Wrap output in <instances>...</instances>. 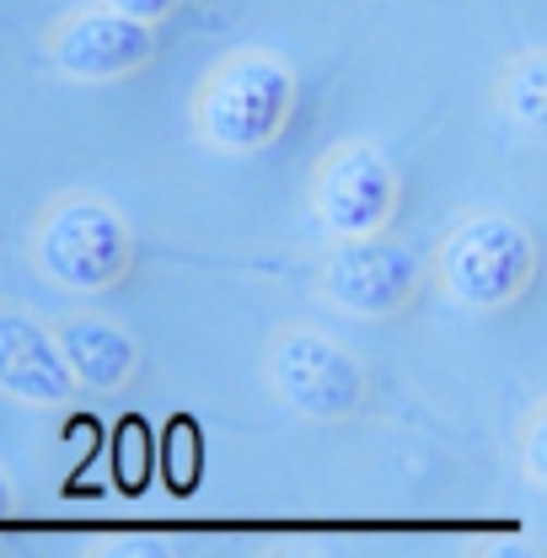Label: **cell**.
Here are the masks:
<instances>
[{
    "mask_svg": "<svg viewBox=\"0 0 547 558\" xmlns=\"http://www.w3.org/2000/svg\"><path fill=\"white\" fill-rule=\"evenodd\" d=\"M295 119V70L274 49H231L194 86V140L215 156H253Z\"/></svg>",
    "mask_w": 547,
    "mask_h": 558,
    "instance_id": "obj_1",
    "label": "cell"
},
{
    "mask_svg": "<svg viewBox=\"0 0 547 558\" xmlns=\"http://www.w3.org/2000/svg\"><path fill=\"white\" fill-rule=\"evenodd\" d=\"M38 275L75 295H108L135 269V226L102 194H54L33 220Z\"/></svg>",
    "mask_w": 547,
    "mask_h": 558,
    "instance_id": "obj_2",
    "label": "cell"
},
{
    "mask_svg": "<svg viewBox=\"0 0 547 558\" xmlns=\"http://www.w3.org/2000/svg\"><path fill=\"white\" fill-rule=\"evenodd\" d=\"M537 279V242L521 220L499 209H467L435 242L429 284L462 312H505Z\"/></svg>",
    "mask_w": 547,
    "mask_h": 558,
    "instance_id": "obj_3",
    "label": "cell"
},
{
    "mask_svg": "<svg viewBox=\"0 0 547 558\" xmlns=\"http://www.w3.org/2000/svg\"><path fill=\"white\" fill-rule=\"evenodd\" d=\"M264 376L290 414L317 424H349L370 403V371L360 365V354L306 323H284L269 339Z\"/></svg>",
    "mask_w": 547,
    "mask_h": 558,
    "instance_id": "obj_4",
    "label": "cell"
},
{
    "mask_svg": "<svg viewBox=\"0 0 547 558\" xmlns=\"http://www.w3.org/2000/svg\"><path fill=\"white\" fill-rule=\"evenodd\" d=\"M429 284V264L413 253L409 242L376 231V236H343L333 242V253L323 258L317 275V295L365 323H398L418 306Z\"/></svg>",
    "mask_w": 547,
    "mask_h": 558,
    "instance_id": "obj_5",
    "label": "cell"
},
{
    "mask_svg": "<svg viewBox=\"0 0 547 558\" xmlns=\"http://www.w3.org/2000/svg\"><path fill=\"white\" fill-rule=\"evenodd\" d=\"M306 205L317 215V226L343 242V236H376L392 231L398 205H403V178L387 161L381 145L370 140H339L317 156L312 178H306Z\"/></svg>",
    "mask_w": 547,
    "mask_h": 558,
    "instance_id": "obj_6",
    "label": "cell"
},
{
    "mask_svg": "<svg viewBox=\"0 0 547 558\" xmlns=\"http://www.w3.org/2000/svg\"><path fill=\"white\" fill-rule=\"evenodd\" d=\"M38 44H44L49 65L60 75L86 81V86L130 81L156 60V27H145V22L113 11V5H81V11L54 16Z\"/></svg>",
    "mask_w": 547,
    "mask_h": 558,
    "instance_id": "obj_7",
    "label": "cell"
},
{
    "mask_svg": "<svg viewBox=\"0 0 547 558\" xmlns=\"http://www.w3.org/2000/svg\"><path fill=\"white\" fill-rule=\"evenodd\" d=\"M0 392L22 409H65L75 398L49 323H38L22 306H0Z\"/></svg>",
    "mask_w": 547,
    "mask_h": 558,
    "instance_id": "obj_8",
    "label": "cell"
},
{
    "mask_svg": "<svg viewBox=\"0 0 547 558\" xmlns=\"http://www.w3.org/2000/svg\"><path fill=\"white\" fill-rule=\"evenodd\" d=\"M54 344L65 354V371L75 381V392H124L139 376V344L130 339V328H119L102 312H70L60 323H49Z\"/></svg>",
    "mask_w": 547,
    "mask_h": 558,
    "instance_id": "obj_9",
    "label": "cell"
},
{
    "mask_svg": "<svg viewBox=\"0 0 547 558\" xmlns=\"http://www.w3.org/2000/svg\"><path fill=\"white\" fill-rule=\"evenodd\" d=\"M494 102H499V113L526 140L547 135V54L543 49H526V54H515L505 65L499 86H494Z\"/></svg>",
    "mask_w": 547,
    "mask_h": 558,
    "instance_id": "obj_10",
    "label": "cell"
},
{
    "mask_svg": "<svg viewBox=\"0 0 547 558\" xmlns=\"http://www.w3.org/2000/svg\"><path fill=\"white\" fill-rule=\"evenodd\" d=\"M521 468H526V478L537 488L547 484V403H537L532 414L521 418Z\"/></svg>",
    "mask_w": 547,
    "mask_h": 558,
    "instance_id": "obj_11",
    "label": "cell"
},
{
    "mask_svg": "<svg viewBox=\"0 0 547 558\" xmlns=\"http://www.w3.org/2000/svg\"><path fill=\"white\" fill-rule=\"evenodd\" d=\"M97 5H113V11H124V16L145 22V27H156V22H167L183 0H97Z\"/></svg>",
    "mask_w": 547,
    "mask_h": 558,
    "instance_id": "obj_12",
    "label": "cell"
},
{
    "mask_svg": "<svg viewBox=\"0 0 547 558\" xmlns=\"http://www.w3.org/2000/svg\"><path fill=\"white\" fill-rule=\"evenodd\" d=\"M11 505H16V484H11V473L0 468V515H5Z\"/></svg>",
    "mask_w": 547,
    "mask_h": 558,
    "instance_id": "obj_13",
    "label": "cell"
}]
</instances>
